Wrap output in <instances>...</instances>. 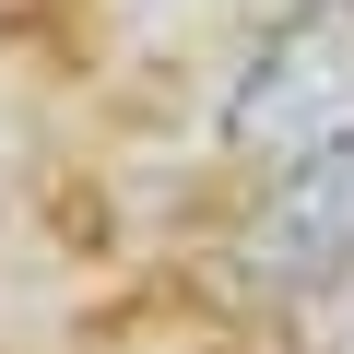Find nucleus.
I'll return each mask as SVG.
<instances>
[{"label":"nucleus","mask_w":354,"mask_h":354,"mask_svg":"<svg viewBox=\"0 0 354 354\" xmlns=\"http://www.w3.org/2000/svg\"><path fill=\"white\" fill-rule=\"evenodd\" d=\"M236 153L248 165H307L330 142H354V12H330V0H307V12H283L260 36V59L236 71V106H225Z\"/></svg>","instance_id":"obj_1"},{"label":"nucleus","mask_w":354,"mask_h":354,"mask_svg":"<svg viewBox=\"0 0 354 354\" xmlns=\"http://www.w3.org/2000/svg\"><path fill=\"white\" fill-rule=\"evenodd\" d=\"M260 236H272L295 272H354V142H330V153L283 165V189H272Z\"/></svg>","instance_id":"obj_2"}]
</instances>
